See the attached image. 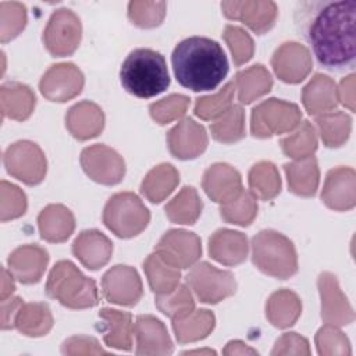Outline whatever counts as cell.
Segmentation results:
<instances>
[{"label":"cell","mask_w":356,"mask_h":356,"mask_svg":"<svg viewBox=\"0 0 356 356\" xmlns=\"http://www.w3.org/2000/svg\"><path fill=\"white\" fill-rule=\"evenodd\" d=\"M154 252L174 268H189L202 254V242L195 232L170 229L160 238Z\"/></svg>","instance_id":"cell-11"},{"label":"cell","mask_w":356,"mask_h":356,"mask_svg":"<svg viewBox=\"0 0 356 356\" xmlns=\"http://www.w3.org/2000/svg\"><path fill=\"white\" fill-rule=\"evenodd\" d=\"M7 172L25 185H38L44 179L47 161L42 149L31 140H18L4 152Z\"/></svg>","instance_id":"cell-9"},{"label":"cell","mask_w":356,"mask_h":356,"mask_svg":"<svg viewBox=\"0 0 356 356\" xmlns=\"http://www.w3.org/2000/svg\"><path fill=\"white\" fill-rule=\"evenodd\" d=\"M206 129L192 118H184L167 134L170 153L179 160H189L200 156L207 147Z\"/></svg>","instance_id":"cell-17"},{"label":"cell","mask_w":356,"mask_h":356,"mask_svg":"<svg viewBox=\"0 0 356 356\" xmlns=\"http://www.w3.org/2000/svg\"><path fill=\"white\" fill-rule=\"evenodd\" d=\"M202 186L206 195L220 204L234 200L243 191L241 174L225 163L210 165L203 174Z\"/></svg>","instance_id":"cell-20"},{"label":"cell","mask_w":356,"mask_h":356,"mask_svg":"<svg viewBox=\"0 0 356 356\" xmlns=\"http://www.w3.org/2000/svg\"><path fill=\"white\" fill-rule=\"evenodd\" d=\"M252 261L266 275L286 280L298 271V256L289 238L263 229L252 239Z\"/></svg>","instance_id":"cell-5"},{"label":"cell","mask_w":356,"mask_h":356,"mask_svg":"<svg viewBox=\"0 0 356 356\" xmlns=\"http://www.w3.org/2000/svg\"><path fill=\"white\" fill-rule=\"evenodd\" d=\"M136 355H170L172 341L165 325L150 314L138 316L134 324Z\"/></svg>","instance_id":"cell-22"},{"label":"cell","mask_w":356,"mask_h":356,"mask_svg":"<svg viewBox=\"0 0 356 356\" xmlns=\"http://www.w3.org/2000/svg\"><path fill=\"white\" fill-rule=\"evenodd\" d=\"M124 89L140 99H150L170 85L165 58L152 49H135L124 60L120 70Z\"/></svg>","instance_id":"cell-3"},{"label":"cell","mask_w":356,"mask_h":356,"mask_svg":"<svg viewBox=\"0 0 356 356\" xmlns=\"http://www.w3.org/2000/svg\"><path fill=\"white\" fill-rule=\"evenodd\" d=\"M324 204L337 211H346L356 203V174L350 167L330 170L321 192Z\"/></svg>","instance_id":"cell-18"},{"label":"cell","mask_w":356,"mask_h":356,"mask_svg":"<svg viewBox=\"0 0 356 356\" xmlns=\"http://www.w3.org/2000/svg\"><path fill=\"white\" fill-rule=\"evenodd\" d=\"M15 327L28 337L46 335L53 327V317L46 303H24L15 317Z\"/></svg>","instance_id":"cell-37"},{"label":"cell","mask_w":356,"mask_h":356,"mask_svg":"<svg viewBox=\"0 0 356 356\" xmlns=\"http://www.w3.org/2000/svg\"><path fill=\"white\" fill-rule=\"evenodd\" d=\"M211 136L221 143H234L245 136V111L239 104H232L221 117L210 124Z\"/></svg>","instance_id":"cell-40"},{"label":"cell","mask_w":356,"mask_h":356,"mask_svg":"<svg viewBox=\"0 0 356 356\" xmlns=\"http://www.w3.org/2000/svg\"><path fill=\"white\" fill-rule=\"evenodd\" d=\"M72 253L89 270H99L113 254L111 241L97 229L82 231L72 242Z\"/></svg>","instance_id":"cell-23"},{"label":"cell","mask_w":356,"mask_h":356,"mask_svg":"<svg viewBox=\"0 0 356 356\" xmlns=\"http://www.w3.org/2000/svg\"><path fill=\"white\" fill-rule=\"evenodd\" d=\"M220 214L229 224L246 227L257 216V197L250 191H242L234 200L220 206Z\"/></svg>","instance_id":"cell-42"},{"label":"cell","mask_w":356,"mask_h":356,"mask_svg":"<svg viewBox=\"0 0 356 356\" xmlns=\"http://www.w3.org/2000/svg\"><path fill=\"white\" fill-rule=\"evenodd\" d=\"M310 355L309 342L306 338L298 335L296 332H286L281 335L275 346L271 352V355Z\"/></svg>","instance_id":"cell-51"},{"label":"cell","mask_w":356,"mask_h":356,"mask_svg":"<svg viewBox=\"0 0 356 356\" xmlns=\"http://www.w3.org/2000/svg\"><path fill=\"white\" fill-rule=\"evenodd\" d=\"M302 111L293 103L268 99L252 110L250 132L254 138L266 139L273 135L292 132L299 127Z\"/></svg>","instance_id":"cell-7"},{"label":"cell","mask_w":356,"mask_h":356,"mask_svg":"<svg viewBox=\"0 0 356 356\" xmlns=\"http://www.w3.org/2000/svg\"><path fill=\"white\" fill-rule=\"evenodd\" d=\"M22 305L24 302L18 296H10L1 300V328L3 330L15 327V317Z\"/></svg>","instance_id":"cell-53"},{"label":"cell","mask_w":356,"mask_h":356,"mask_svg":"<svg viewBox=\"0 0 356 356\" xmlns=\"http://www.w3.org/2000/svg\"><path fill=\"white\" fill-rule=\"evenodd\" d=\"M3 271V288H1V300L10 298L15 289L14 281H13V274L8 273L6 268L1 270Z\"/></svg>","instance_id":"cell-56"},{"label":"cell","mask_w":356,"mask_h":356,"mask_svg":"<svg viewBox=\"0 0 356 356\" xmlns=\"http://www.w3.org/2000/svg\"><path fill=\"white\" fill-rule=\"evenodd\" d=\"M234 93H235V83L234 81H231L225 83L222 89H220L217 93L197 97L193 107L195 115L206 121L221 117L232 106Z\"/></svg>","instance_id":"cell-43"},{"label":"cell","mask_w":356,"mask_h":356,"mask_svg":"<svg viewBox=\"0 0 356 356\" xmlns=\"http://www.w3.org/2000/svg\"><path fill=\"white\" fill-rule=\"evenodd\" d=\"M185 280L196 298L209 305L218 303L232 296L236 291L234 274L227 270H220L207 261L193 264Z\"/></svg>","instance_id":"cell-8"},{"label":"cell","mask_w":356,"mask_h":356,"mask_svg":"<svg viewBox=\"0 0 356 356\" xmlns=\"http://www.w3.org/2000/svg\"><path fill=\"white\" fill-rule=\"evenodd\" d=\"M154 303L157 309L171 320L185 317L195 310V300L188 285H178L168 293L156 295Z\"/></svg>","instance_id":"cell-44"},{"label":"cell","mask_w":356,"mask_h":356,"mask_svg":"<svg viewBox=\"0 0 356 356\" xmlns=\"http://www.w3.org/2000/svg\"><path fill=\"white\" fill-rule=\"evenodd\" d=\"M316 125L327 147H339L349 138L352 118L343 111H327L316 115Z\"/></svg>","instance_id":"cell-38"},{"label":"cell","mask_w":356,"mask_h":356,"mask_svg":"<svg viewBox=\"0 0 356 356\" xmlns=\"http://www.w3.org/2000/svg\"><path fill=\"white\" fill-rule=\"evenodd\" d=\"M295 26L320 67L342 74L355 68L356 1L310 0L295 7Z\"/></svg>","instance_id":"cell-1"},{"label":"cell","mask_w":356,"mask_h":356,"mask_svg":"<svg viewBox=\"0 0 356 356\" xmlns=\"http://www.w3.org/2000/svg\"><path fill=\"white\" fill-rule=\"evenodd\" d=\"M0 102L3 117L17 121L26 120L36 104V97L32 89L19 82H7L1 85Z\"/></svg>","instance_id":"cell-29"},{"label":"cell","mask_w":356,"mask_h":356,"mask_svg":"<svg viewBox=\"0 0 356 356\" xmlns=\"http://www.w3.org/2000/svg\"><path fill=\"white\" fill-rule=\"evenodd\" d=\"M289 191L299 196H314L318 188V165L313 156L284 164Z\"/></svg>","instance_id":"cell-30"},{"label":"cell","mask_w":356,"mask_h":356,"mask_svg":"<svg viewBox=\"0 0 356 356\" xmlns=\"http://www.w3.org/2000/svg\"><path fill=\"white\" fill-rule=\"evenodd\" d=\"M0 21H1V42L6 43L14 39L26 24V8L21 3H0Z\"/></svg>","instance_id":"cell-47"},{"label":"cell","mask_w":356,"mask_h":356,"mask_svg":"<svg viewBox=\"0 0 356 356\" xmlns=\"http://www.w3.org/2000/svg\"><path fill=\"white\" fill-rule=\"evenodd\" d=\"M65 127L78 140L96 138L104 127L103 110L93 102L76 103L65 115Z\"/></svg>","instance_id":"cell-24"},{"label":"cell","mask_w":356,"mask_h":356,"mask_svg":"<svg viewBox=\"0 0 356 356\" xmlns=\"http://www.w3.org/2000/svg\"><path fill=\"white\" fill-rule=\"evenodd\" d=\"M318 289L321 296V318L325 324L341 327L353 321V309L339 289L335 275L331 273L320 274Z\"/></svg>","instance_id":"cell-19"},{"label":"cell","mask_w":356,"mask_h":356,"mask_svg":"<svg viewBox=\"0 0 356 356\" xmlns=\"http://www.w3.org/2000/svg\"><path fill=\"white\" fill-rule=\"evenodd\" d=\"M143 270L147 277L150 289L156 295L168 293L179 285V270L167 264L156 252L146 257L143 261Z\"/></svg>","instance_id":"cell-36"},{"label":"cell","mask_w":356,"mask_h":356,"mask_svg":"<svg viewBox=\"0 0 356 356\" xmlns=\"http://www.w3.org/2000/svg\"><path fill=\"white\" fill-rule=\"evenodd\" d=\"M102 291L107 302L121 306H134L143 295L138 271L124 264H117L106 271L102 278Z\"/></svg>","instance_id":"cell-14"},{"label":"cell","mask_w":356,"mask_h":356,"mask_svg":"<svg viewBox=\"0 0 356 356\" xmlns=\"http://www.w3.org/2000/svg\"><path fill=\"white\" fill-rule=\"evenodd\" d=\"M85 79L81 70L72 63L51 65L39 82L40 93L50 102H67L82 92Z\"/></svg>","instance_id":"cell-13"},{"label":"cell","mask_w":356,"mask_h":356,"mask_svg":"<svg viewBox=\"0 0 356 356\" xmlns=\"http://www.w3.org/2000/svg\"><path fill=\"white\" fill-rule=\"evenodd\" d=\"M248 249V238L239 231L221 228L209 239V253L211 259L224 266H236L245 261Z\"/></svg>","instance_id":"cell-25"},{"label":"cell","mask_w":356,"mask_h":356,"mask_svg":"<svg viewBox=\"0 0 356 356\" xmlns=\"http://www.w3.org/2000/svg\"><path fill=\"white\" fill-rule=\"evenodd\" d=\"M171 64L177 81L193 92L216 89L228 74V60L218 42L204 36H191L179 42Z\"/></svg>","instance_id":"cell-2"},{"label":"cell","mask_w":356,"mask_h":356,"mask_svg":"<svg viewBox=\"0 0 356 356\" xmlns=\"http://www.w3.org/2000/svg\"><path fill=\"white\" fill-rule=\"evenodd\" d=\"M203 203L193 186H184L164 207L170 221L177 224H195L202 213Z\"/></svg>","instance_id":"cell-35"},{"label":"cell","mask_w":356,"mask_h":356,"mask_svg":"<svg viewBox=\"0 0 356 356\" xmlns=\"http://www.w3.org/2000/svg\"><path fill=\"white\" fill-rule=\"evenodd\" d=\"M302 103L310 115L332 111L338 104L335 82L323 74H316L302 90Z\"/></svg>","instance_id":"cell-27"},{"label":"cell","mask_w":356,"mask_h":356,"mask_svg":"<svg viewBox=\"0 0 356 356\" xmlns=\"http://www.w3.org/2000/svg\"><path fill=\"white\" fill-rule=\"evenodd\" d=\"M82 25L70 8L56 10L43 31V44L53 57L71 56L79 46Z\"/></svg>","instance_id":"cell-10"},{"label":"cell","mask_w":356,"mask_h":356,"mask_svg":"<svg viewBox=\"0 0 356 356\" xmlns=\"http://www.w3.org/2000/svg\"><path fill=\"white\" fill-rule=\"evenodd\" d=\"M49 263V253L38 245H24L8 256L10 273L21 284L29 285L40 281Z\"/></svg>","instance_id":"cell-21"},{"label":"cell","mask_w":356,"mask_h":356,"mask_svg":"<svg viewBox=\"0 0 356 356\" xmlns=\"http://www.w3.org/2000/svg\"><path fill=\"white\" fill-rule=\"evenodd\" d=\"M300 313V299L289 289H280L274 292L266 303V317L277 328H288L293 325Z\"/></svg>","instance_id":"cell-32"},{"label":"cell","mask_w":356,"mask_h":356,"mask_svg":"<svg viewBox=\"0 0 356 356\" xmlns=\"http://www.w3.org/2000/svg\"><path fill=\"white\" fill-rule=\"evenodd\" d=\"M189 107V97L184 95H170L159 102L150 104L149 111L152 118L160 124H168L174 120L181 118Z\"/></svg>","instance_id":"cell-46"},{"label":"cell","mask_w":356,"mask_h":356,"mask_svg":"<svg viewBox=\"0 0 356 356\" xmlns=\"http://www.w3.org/2000/svg\"><path fill=\"white\" fill-rule=\"evenodd\" d=\"M49 298L58 300L68 309H88L99 302L96 284L70 260L57 261L46 282Z\"/></svg>","instance_id":"cell-4"},{"label":"cell","mask_w":356,"mask_h":356,"mask_svg":"<svg viewBox=\"0 0 356 356\" xmlns=\"http://www.w3.org/2000/svg\"><path fill=\"white\" fill-rule=\"evenodd\" d=\"M224 355H257V352L241 341H231L224 349Z\"/></svg>","instance_id":"cell-55"},{"label":"cell","mask_w":356,"mask_h":356,"mask_svg":"<svg viewBox=\"0 0 356 356\" xmlns=\"http://www.w3.org/2000/svg\"><path fill=\"white\" fill-rule=\"evenodd\" d=\"M224 39L232 53V60L235 65L245 64L252 58L254 44L246 31L239 26L227 25L224 29Z\"/></svg>","instance_id":"cell-48"},{"label":"cell","mask_w":356,"mask_h":356,"mask_svg":"<svg viewBox=\"0 0 356 356\" xmlns=\"http://www.w3.org/2000/svg\"><path fill=\"white\" fill-rule=\"evenodd\" d=\"M338 92V102H341L350 111H355V75L350 74L341 81Z\"/></svg>","instance_id":"cell-54"},{"label":"cell","mask_w":356,"mask_h":356,"mask_svg":"<svg viewBox=\"0 0 356 356\" xmlns=\"http://www.w3.org/2000/svg\"><path fill=\"white\" fill-rule=\"evenodd\" d=\"M81 165L90 179L103 185H115L121 182L125 175L122 157L114 149L102 143L92 145L82 150Z\"/></svg>","instance_id":"cell-12"},{"label":"cell","mask_w":356,"mask_h":356,"mask_svg":"<svg viewBox=\"0 0 356 356\" xmlns=\"http://www.w3.org/2000/svg\"><path fill=\"white\" fill-rule=\"evenodd\" d=\"M271 65L282 82L299 83L312 71L313 60L307 47L296 42H286L274 51Z\"/></svg>","instance_id":"cell-15"},{"label":"cell","mask_w":356,"mask_h":356,"mask_svg":"<svg viewBox=\"0 0 356 356\" xmlns=\"http://www.w3.org/2000/svg\"><path fill=\"white\" fill-rule=\"evenodd\" d=\"M103 331L104 343L120 350H129L132 348L134 324L132 316L127 312L114 309H102L99 313Z\"/></svg>","instance_id":"cell-28"},{"label":"cell","mask_w":356,"mask_h":356,"mask_svg":"<svg viewBox=\"0 0 356 356\" xmlns=\"http://www.w3.org/2000/svg\"><path fill=\"white\" fill-rule=\"evenodd\" d=\"M165 15L164 1H131L128 4V18L139 28L159 26Z\"/></svg>","instance_id":"cell-45"},{"label":"cell","mask_w":356,"mask_h":356,"mask_svg":"<svg viewBox=\"0 0 356 356\" xmlns=\"http://www.w3.org/2000/svg\"><path fill=\"white\" fill-rule=\"evenodd\" d=\"M280 145L288 157L300 160L313 156L317 149L316 128L309 121H303L293 134L281 139Z\"/></svg>","instance_id":"cell-41"},{"label":"cell","mask_w":356,"mask_h":356,"mask_svg":"<svg viewBox=\"0 0 356 356\" xmlns=\"http://www.w3.org/2000/svg\"><path fill=\"white\" fill-rule=\"evenodd\" d=\"M26 211V196L15 185L1 181V221L21 217Z\"/></svg>","instance_id":"cell-50"},{"label":"cell","mask_w":356,"mask_h":356,"mask_svg":"<svg viewBox=\"0 0 356 356\" xmlns=\"http://www.w3.org/2000/svg\"><path fill=\"white\" fill-rule=\"evenodd\" d=\"M250 192L261 199L270 200L281 191V178L277 167L270 161H259L249 171Z\"/></svg>","instance_id":"cell-39"},{"label":"cell","mask_w":356,"mask_h":356,"mask_svg":"<svg viewBox=\"0 0 356 356\" xmlns=\"http://www.w3.org/2000/svg\"><path fill=\"white\" fill-rule=\"evenodd\" d=\"M40 236L53 243L67 241L75 229V218L70 209L63 204H49L38 216Z\"/></svg>","instance_id":"cell-26"},{"label":"cell","mask_w":356,"mask_h":356,"mask_svg":"<svg viewBox=\"0 0 356 356\" xmlns=\"http://www.w3.org/2000/svg\"><path fill=\"white\" fill-rule=\"evenodd\" d=\"M221 10L227 18L243 22L257 35L270 31L278 15L274 1H222Z\"/></svg>","instance_id":"cell-16"},{"label":"cell","mask_w":356,"mask_h":356,"mask_svg":"<svg viewBox=\"0 0 356 356\" xmlns=\"http://www.w3.org/2000/svg\"><path fill=\"white\" fill-rule=\"evenodd\" d=\"M186 353H213L214 355L216 352L214 350H191V352L188 350V352H184V355H186Z\"/></svg>","instance_id":"cell-57"},{"label":"cell","mask_w":356,"mask_h":356,"mask_svg":"<svg viewBox=\"0 0 356 356\" xmlns=\"http://www.w3.org/2000/svg\"><path fill=\"white\" fill-rule=\"evenodd\" d=\"M63 353H106L97 343L96 339L89 337H72L63 343Z\"/></svg>","instance_id":"cell-52"},{"label":"cell","mask_w":356,"mask_h":356,"mask_svg":"<svg viewBox=\"0 0 356 356\" xmlns=\"http://www.w3.org/2000/svg\"><path fill=\"white\" fill-rule=\"evenodd\" d=\"M150 221V213L132 192L113 195L103 210L104 225L118 238H132L140 234Z\"/></svg>","instance_id":"cell-6"},{"label":"cell","mask_w":356,"mask_h":356,"mask_svg":"<svg viewBox=\"0 0 356 356\" xmlns=\"http://www.w3.org/2000/svg\"><path fill=\"white\" fill-rule=\"evenodd\" d=\"M316 343L320 355H350L348 338L335 325L325 324L321 327L317 331Z\"/></svg>","instance_id":"cell-49"},{"label":"cell","mask_w":356,"mask_h":356,"mask_svg":"<svg viewBox=\"0 0 356 356\" xmlns=\"http://www.w3.org/2000/svg\"><path fill=\"white\" fill-rule=\"evenodd\" d=\"M214 324V314L207 309H199L185 317L172 320V330L179 343H188L206 338L213 331Z\"/></svg>","instance_id":"cell-34"},{"label":"cell","mask_w":356,"mask_h":356,"mask_svg":"<svg viewBox=\"0 0 356 356\" xmlns=\"http://www.w3.org/2000/svg\"><path fill=\"white\" fill-rule=\"evenodd\" d=\"M179 172L172 164L163 163L153 167L140 184L142 195L152 203L163 202L178 185Z\"/></svg>","instance_id":"cell-33"},{"label":"cell","mask_w":356,"mask_h":356,"mask_svg":"<svg viewBox=\"0 0 356 356\" xmlns=\"http://www.w3.org/2000/svg\"><path fill=\"white\" fill-rule=\"evenodd\" d=\"M234 83L235 89H238L239 103L249 104L271 90L273 78L264 65L254 64L246 70L238 71Z\"/></svg>","instance_id":"cell-31"}]
</instances>
